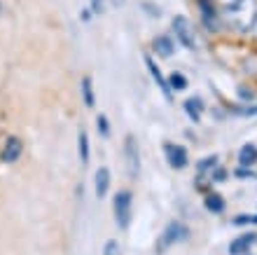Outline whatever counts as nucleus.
I'll return each mask as SVG.
<instances>
[{
  "instance_id": "f257e3e1",
  "label": "nucleus",
  "mask_w": 257,
  "mask_h": 255,
  "mask_svg": "<svg viewBox=\"0 0 257 255\" xmlns=\"http://www.w3.org/2000/svg\"><path fill=\"white\" fill-rule=\"evenodd\" d=\"M224 31L236 35H250L252 26L257 24V0H241L229 10H222Z\"/></svg>"
},
{
  "instance_id": "f03ea898",
  "label": "nucleus",
  "mask_w": 257,
  "mask_h": 255,
  "mask_svg": "<svg viewBox=\"0 0 257 255\" xmlns=\"http://www.w3.org/2000/svg\"><path fill=\"white\" fill-rule=\"evenodd\" d=\"M196 10H199V19L206 33L220 35L224 33V21H222V10L217 7L215 0H196Z\"/></svg>"
},
{
  "instance_id": "7ed1b4c3",
  "label": "nucleus",
  "mask_w": 257,
  "mask_h": 255,
  "mask_svg": "<svg viewBox=\"0 0 257 255\" xmlns=\"http://www.w3.org/2000/svg\"><path fill=\"white\" fill-rule=\"evenodd\" d=\"M171 31H173V38H176L185 49L196 52V31L192 26V21L185 17V14H176L173 21H171Z\"/></svg>"
},
{
  "instance_id": "20e7f679",
  "label": "nucleus",
  "mask_w": 257,
  "mask_h": 255,
  "mask_svg": "<svg viewBox=\"0 0 257 255\" xmlns=\"http://www.w3.org/2000/svg\"><path fill=\"white\" fill-rule=\"evenodd\" d=\"M187 234H190V229L185 227L183 222H178V220L169 222V225H166V229L162 232V236H159L157 250H159V253H164V250L169 248V246H173V243L185 241V239H187Z\"/></svg>"
},
{
  "instance_id": "39448f33",
  "label": "nucleus",
  "mask_w": 257,
  "mask_h": 255,
  "mask_svg": "<svg viewBox=\"0 0 257 255\" xmlns=\"http://www.w3.org/2000/svg\"><path fill=\"white\" fill-rule=\"evenodd\" d=\"M131 192L122 190L117 192L115 199H112V208H115V220H117V227L119 229H126L128 222H131Z\"/></svg>"
},
{
  "instance_id": "423d86ee",
  "label": "nucleus",
  "mask_w": 257,
  "mask_h": 255,
  "mask_svg": "<svg viewBox=\"0 0 257 255\" xmlns=\"http://www.w3.org/2000/svg\"><path fill=\"white\" fill-rule=\"evenodd\" d=\"M124 154H126V171L131 178L141 176V150H138V141L134 136L124 138Z\"/></svg>"
},
{
  "instance_id": "0eeeda50",
  "label": "nucleus",
  "mask_w": 257,
  "mask_h": 255,
  "mask_svg": "<svg viewBox=\"0 0 257 255\" xmlns=\"http://www.w3.org/2000/svg\"><path fill=\"white\" fill-rule=\"evenodd\" d=\"M145 66H148V70H150V75H152V80L157 82V87L162 89V94L166 96V101L169 103H173V89H171V84H169V77H164L162 75V70H159V66H157V61L150 56L148 52H145Z\"/></svg>"
},
{
  "instance_id": "6e6552de",
  "label": "nucleus",
  "mask_w": 257,
  "mask_h": 255,
  "mask_svg": "<svg viewBox=\"0 0 257 255\" xmlns=\"http://www.w3.org/2000/svg\"><path fill=\"white\" fill-rule=\"evenodd\" d=\"M152 52H155V56H159V59H171L173 54H176V38L173 35H157L155 40H152Z\"/></svg>"
},
{
  "instance_id": "1a4fd4ad",
  "label": "nucleus",
  "mask_w": 257,
  "mask_h": 255,
  "mask_svg": "<svg viewBox=\"0 0 257 255\" xmlns=\"http://www.w3.org/2000/svg\"><path fill=\"white\" fill-rule=\"evenodd\" d=\"M164 154H166V159H169V164L173 168H185L187 161H190L187 150L183 145H176V143H164Z\"/></svg>"
},
{
  "instance_id": "9d476101",
  "label": "nucleus",
  "mask_w": 257,
  "mask_h": 255,
  "mask_svg": "<svg viewBox=\"0 0 257 255\" xmlns=\"http://www.w3.org/2000/svg\"><path fill=\"white\" fill-rule=\"evenodd\" d=\"M21 152H24V143H21V138L10 136L7 143H5V148H3V152H0V159L5 161V164H12V161H17L21 157Z\"/></svg>"
},
{
  "instance_id": "9b49d317",
  "label": "nucleus",
  "mask_w": 257,
  "mask_h": 255,
  "mask_svg": "<svg viewBox=\"0 0 257 255\" xmlns=\"http://www.w3.org/2000/svg\"><path fill=\"white\" fill-rule=\"evenodd\" d=\"M255 241H257V234H255V232H248V234L236 236V239L229 243V255H245L248 250H250V246Z\"/></svg>"
},
{
  "instance_id": "f8f14e48",
  "label": "nucleus",
  "mask_w": 257,
  "mask_h": 255,
  "mask_svg": "<svg viewBox=\"0 0 257 255\" xmlns=\"http://www.w3.org/2000/svg\"><path fill=\"white\" fill-rule=\"evenodd\" d=\"M185 113H187V117H190L192 122H199L203 115V101L199 99V96H192V99H187V101L183 103Z\"/></svg>"
},
{
  "instance_id": "ddd939ff",
  "label": "nucleus",
  "mask_w": 257,
  "mask_h": 255,
  "mask_svg": "<svg viewBox=\"0 0 257 255\" xmlns=\"http://www.w3.org/2000/svg\"><path fill=\"white\" fill-rule=\"evenodd\" d=\"M96 197H105L110 190V171L105 166H101L96 171Z\"/></svg>"
},
{
  "instance_id": "4468645a",
  "label": "nucleus",
  "mask_w": 257,
  "mask_h": 255,
  "mask_svg": "<svg viewBox=\"0 0 257 255\" xmlns=\"http://www.w3.org/2000/svg\"><path fill=\"white\" fill-rule=\"evenodd\" d=\"M257 161V148L252 143H245L243 148L238 150V166H252Z\"/></svg>"
},
{
  "instance_id": "2eb2a0df",
  "label": "nucleus",
  "mask_w": 257,
  "mask_h": 255,
  "mask_svg": "<svg viewBox=\"0 0 257 255\" xmlns=\"http://www.w3.org/2000/svg\"><path fill=\"white\" fill-rule=\"evenodd\" d=\"M203 206L208 208L210 213H222L224 211V199L220 195H215V192H210V195H206V199H203Z\"/></svg>"
},
{
  "instance_id": "dca6fc26",
  "label": "nucleus",
  "mask_w": 257,
  "mask_h": 255,
  "mask_svg": "<svg viewBox=\"0 0 257 255\" xmlns=\"http://www.w3.org/2000/svg\"><path fill=\"white\" fill-rule=\"evenodd\" d=\"M82 96H84V106L87 108L96 106V96H94V89H91V77L82 80Z\"/></svg>"
},
{
  "instance_id": "f3484780",
  "label": "nucleus",
  "mask_w": 257,
  "mask_h": 255,
  "mask_svg": "<svg viewBox=\"0 0 257 255\" xmlns=\"http://www.w3.org/2000/svg\"><path fill=\"white\" fill-rule=\"evenodd\" d=\"M169 84L173 92H183V89L190 87V82H187V77H185L183 73H171L169 75Z\"/></svg>"
},
{
  "instance_id": "a211bd4d",
  "label": "nucleus",
  "mask_w": 257,
  "mask_h": 255,
  "mask_svg": "<svg viewBox=\"0 0 257 255\" xmlns=\"http://www.w3.org/2000/svg\"><path fill=\"white\" fill-rule=\"evenodd\" d=\"M80 159H82V164L89 161V136L84 131H80Z\"/></svg>"
},
{
  "instance_id": "6ab92c4d",
  "label": "nucleus",
  "mask_w": 257,
  "mask_h": 255,
  "mask_svg": "<svg viewBox=\"0 0 257 255\" xmlns=\"http://www.w3.org/2000/svg\"><path fill=\"white\" fill-rule=\"evenodd\" d=\"M231 225H257V213H241L236 215L234 220H231Z\"/></svg>"
},
{
  "instance_id": "aec40b11",
  "label": "nucleus",
  "mask_w": 257,
  "mask_h": 255,
  "mask_svg": "<svg viewBox=\"0 0 257 255\" xmlns=\"http://www.w3.org/2000/svg\"><path fill=\"white\" fill-rule=\"evenodd\" d=\"M141 7H143V12L150 14V17H155V19H159V17H162V10H159L155 3H145V0H143Z\"/></svg>"
},
{
  "instance_id": "412c9836",
  "label": "nucleus",
  "mask_w": 257,
  "mask_h": 255,
  "mask_svg": "<svg viewBox=\"0 0 257 255\" xmlns=\"http://www.w3.org/2000/svg\"><path fill=\"white\" fill-rule=\"evenodd\" d=\"M103 255H122V248H119V243H117L115 239L105 241V246H103Z\"/></svg>"
},
{
  "instance_id": "4be33fe9",
  "label": "nucleus",
  "mask_w": 257,
  "mask_h": 255,
  "mask_svg": "<svg viewBox=\"0 0 257 255\" xmlns=\"http://www.w3.org/2000/svg\"><path fill=\"white\" fill-rule=\"evenodd\" d=\"M236 94H238V99H241V103H248L252 96H255V92H252V89H248L245 84H238V87H236Z\"/></svg>"
},
{
  "instance_id": "5701e85b",
  "label": "nucleus",
  "mask_w": 257,
  "mask_h": 255,
  "mask_svg": "<svg viewBox=\"0 0 257 255\" xmlns=\"http://www.w3.org/2000/svg\"><path fill=\"white\" fill-rule=\"evenodd\" d=\"M96 124H98V134L110 136V124H108V117H105V115H98V117H96Z\"/></svg>"
},
{
  "instance_id": "b1692460",
  "label": "nucleus",
  "mask_w": 257,
  "mask_h": 255,
  "mask_svg": "<svg viewBox=\"0 0 257 255\" xmlns=\"http://www.w3.org/2000/svg\"><path fill=\"white\" fill-rule=\"evenodd\" d=\"M217 164V154H210V157H206V159H201L199 161V171H208V168H213Z\"/></svg>"
},
{
  "instance_id": "393cba45",
  "label": "nucleus",
  "mask_w": 257,
  "mask_h": 255,
  "mask_svg": "<svg viewBox=\"0 0 257 255\" xmlns=\"http://www.w3.org/2000/svg\"><path fill=\"white\" fill-rule=\"evenodd\" d=\"M89 10L94 14H103L105 12V0H89Z\"/></svg>"
},
{
  "instance_id": "a878e982",
  "label": "nucleus",
  "mask_w": 257,
  "mask_h": 255,
  "mask_svg": "<svg viewBox=\"0 0 257 255\" xmlns=\"http://www.w3.org/2000/svg\"><path fill=\"white\" fill-rule=\"evenodd\" d=\"M234 176L236 178H241V181H248V178H255V174H252L248 166H238L236 171H234Z\"/></svg>"
},
{
  "instance_id": "bb28decb",
  "label": "nucleus",
  "mask_w": 257,
  "mask_h": 255,
  "mask_svg": "<svg viewBox=\"0 0 257 255\" xmlns=\"http://www.w3.org/2000/svg\"><path fill=\"white\" fill-rule=\"evenodd\" d=\"M215 3L220 10H229V7H234L236 3H241V0H215Z\"/></svg>"
},
{
  "instance_id": "cd10ccee",
  "label": "nucleus",
  "mask_w": 257,
  "mask_h": 255,
  "mask_svg": "<svg viewBox=\"0 0 257 255\" xmlns=\"http://www.w3.org/2000/svg\"><path fill=\"white\" fill-rule=\"evenodd\" d=\"M213 181H215V183H224V181H227V171H224V168H215Z\"/></svg>"
},
{
  "instance_id": "c85d7f7f",
  "label": "nucleus",
  "mask_w": 257,
  "mask_h": 255,
  "mask_svg": "<svg viewBox=\"0 0 257 255\" xmlns=\"http://www.w3.org/2000/svg\"><path fill=\"white\" fill-rule=\"evenodd\" d=\"M250 38H252V42H255V45H257V24H255V26H252V31H250Z\"/></svg>"
},
{
  "instance_id": "c756f323",
  "label": "nucleus",
  "mask_w": 257,
  "mask_h": 255,
  "mask_svg": "<svg viewBox=\"0 0 257 255\" xmlns=\"http://www.w3.org/2000/svg\"><path fill=\"white\" fill-rule=\"evenodd\" d=\"M110 5H112V7H122L124 0H110Z\"/></svg>"
},
{
  "instance_id": "7c9ffc66",
  "label": "nucleus",
  "mask_w": 257,
  "mask_h": 255,
  "mask_svg": "<svg viewBox=\"0 0 257 255\" xmlns=\"http://www.w3.org/2000/svg\"><path fill=\"white\" fill-rule=\"evenodd\" d=\"M0 14H3V3H0Z\"/></svg>"
}]
</instances>
